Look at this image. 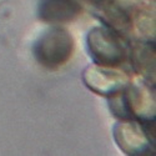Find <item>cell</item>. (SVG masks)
Segmentation results:
<instances>
[{
    "label": "cell",
    "mask_w": 156,
    "mask_h": 156,
    "mask_svg": "<svg viewBox=\"0 0 156 156\" xmlns=\"http://www.w3.org/2000/svg\"><path fill=\"white\" fill-rule=\"evenodd\" d=\"M114 135L120 149L129 155L151 154L155 147V119L121 120L115 125Z\"/></svg>",
    "instance_id": "cell-2"
},
{
    "label": "cell",
    "mask_w": 156,
    "mask_h": 156,
    "mask_svg": "<svg viewBox=\"0 0 156 156\" xmlns=\"http://www.w3.org/2000/svg\"><path fill=\"white\" fill-rule=\"evenodd\" d=\"M134 69L146 79L155 76V45L151 41H140L131 49Z\"/></svg>",
    "instance_id": "cell-7"
},
{
    "label": "cell",
    "mask_w": 156,
    "mask_h": 156,
    "mask_svg": "<svg viewBox=\"0 0 156 156\" xmlns=\"http://www.w3.org/2000/svg\"><path fill=\"white\" fill-rule=\"evenodd\" d=\"M87 51L96 65L118 68L126 58V50L121 36L109 28H94L86 39Z\"/></svg>",
    "instance_id": "cell-3"
},
{
    "label": "cell",
    "mask_w": 156,
    "mask_h": 156,
    "mask_svg": "<svg viewBox=\"0 0 156 156\" xmlns=\"http://www.w3.org/2000/svg\"><path fill=\"white\" fill-rule=\"evenodd\" d=\"M81 12V5L77 0H40L37 6L39 19L61 24L75 20Z\"/></svg>",
    "instance_id": "cell-5"
},
{
    "label": "cell",
    "mask_w": 156,
    "mask_h": 156,
    "mask_svg": "<svg viewBox=\"0 0 156 156\" xmlns=\"http://www.w3.org/2000/svg\"><path fill=\"white\" fill-rule=\"evenodd\" d=\"M100 14L99 19L110 30L120 36H125L133 28V18L115 0H101L96 4Z\"/></svg>",
    "instance_id": "cell-6"
},
{
    "label": "cell",
    "mask_w": 156,
    "mask_h": 156,
    "mask_svg": "<svg viewBox=\"0 0 156 156\" xmlns=\"http://www.w3.org/2000/svg\"><path fill=\"white\" fill-rule=\"evenodd\" d=\"M74 53V39L64 28L46 30L33 46V55L43 68L55 70L65 65Z\"/></svg>",
    "instance_id": "cell-1"
},
{
    "label": "cell",
    "mask_w": 156,
    "mask_h": 156,
    "mask_svg": "<svg viewBox=\"0 0 156 156\" xmlns=\"http://www.w3.org/2000/svg\"><path fill=\"white\" fill-rule=\"evenodd\" d=\"M84 83L94 93L108 98L122 90L130 81L122 71L116 70L115 68L94 65L84 71Z\"/></svg>",
    "instance_id": "cell-4"
}]
</instances>
